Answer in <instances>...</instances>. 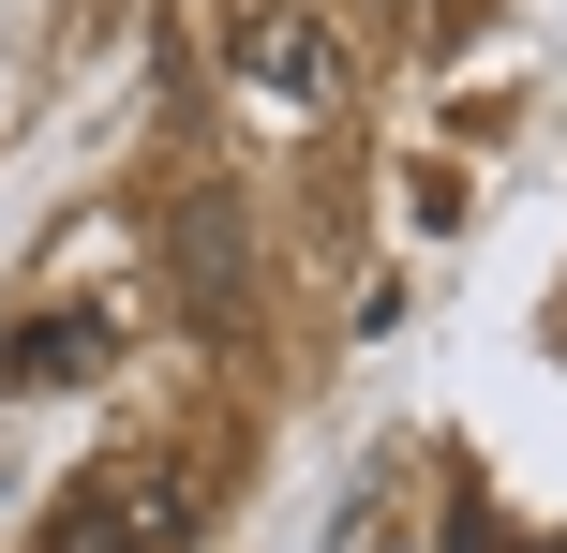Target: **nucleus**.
Masks as SVG:
<instances>
[{"label": "nucleus", "instance_id": "obj_3", "mask_svg": "<svg viewBox=\"0 0 567 553\" xmlns=\"http://www.w3.org/2000/svg\"><path fill=\"white\" fill-rule=\"evenodd\" d=\"M225 45H239V75H255V90H269L284 120H313V105H343V30L313 16V0H255V16H239Z\"/></svg>", "mask_w": 567, "mask_h": 553}, {"label": "nucleus", "instance_id": "obj_1", "mask_svg": "<svg viewBox=\"0 0 567 553\" xmlns=\"http://www.w3.org/2000/svg\"><path fill=\"white\" fill-rule=\"evenodd\" d=\"M45 553H195V494L179 464H90L45 509Z\"/></svg>", "mask_w": 567, "mask_h": 553}, {"label": "nucleus", "instance_id": "obj_2", "mask_svg": "<svg viewBox=\"0 0 567 553\" xmlns=\"http://www.w3.org/2000/svg\"><path fill=\"white\" fill-rule=\"evenodd\" d=\"M165 315L179 329H239L255 315V209L239 195H179L165 209Z\"/></svg>", "mask_w": 567, "mask_h": 553}, {"label": "nucleus", "instance_id": "obj_4", "mask_svg": "<svg viewBox=\"0 0 567 553\" xmlns=\"http://www.w3.org/2000/svg\"><path fill=\"white\" fill-rule=\"evenodd\" d=\"M75 375H105V315H16L0 389H75Z\"/></svg>", "mask_w": 567, "mask_h": 553}, {"label": "nucleus", "instance_id": "obj_5", "mask_svg": "<svg viewBox=\"0 0 567 553\" xmlns=\"http://www.w3.org/2000/svg\"><path fill=\"white\" fill-rule=\"evenodd\" d=\"M553 553H567V539H553Z\"/></svg>", "mask_w": 567, "mask_h": 553}]
</instances>
